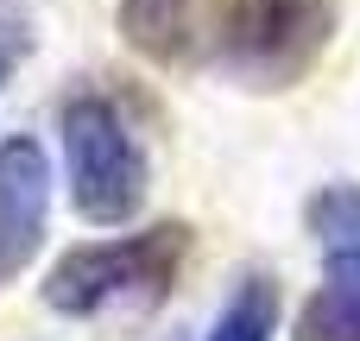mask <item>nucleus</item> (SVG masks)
<instances>
[{
  "mask_svg": "<svg viewBox=\"0 0 360 341\" xmlns=\"http://www.w3.org/2000/svg\"><path fill=\"white\" fill-rule=\"evenodd\" d=\"M63 165L76 215L95 228H114L146 196V158L108 95H70L63 101Z\"/></svg>",
  "mask_w": 360,
  "mask_h": 341,
  "instance_id": "7ed1b4c3",
  "label": "nucleus"
},
{
  "mask_svg": "<svg viewBox=\"0 0 360 341\" xmlns=\"http://www.w3.org/2000/svg\"><path fill=\"white\" fill-rule=\"evenodd\" d=\"M6 70H13V44L0 38V82H6Z\"/></svg>",
  "mask_w": 360,
  "mask_h": 341,
  "instance_id": "1a4fd4ad",
  "label": "nucleus"
},
{
  "mask_svg": "<svg viewBox=\"0 0 360 341\" xmlns=\"http://www.w3.org/2000/svg\"><path fill=\"white\" fill-rule=\"evenodd\" d=\"M291 341H360V304H342V297L316 291L297 310V335Z\"/></svg>",
  "mask_w": 360,
  "mask_h": 341,
  "instance_id": "6e6552de",
  "label": "nucleus"
},
{
  "mask_svg": "<svg viewBox=\"0 0 360 341\" xmlns=\"http://www.w3.org/2000/svg\"><path fill=\"white\" fill-rule=\"evenodd\" d=\"M190 253V228L184 221H158L133 240H95V247H70L51 278H44V304L57 316H95L114 297H165L177 278V259Z\"/></svg>",
  "mask_w": 360,
  "mask_h": 341,
  "instance_id": "f03ea898",
  "label": "nucleus"
},
{
  "mask_svg": "<svg viewBox=\"0 0 360 341\" xmlns=\"http://www.w3.org/2000/svg\"><path fill=\"white\" fill-rule=\"evenodd\" d=\"M272 329H278V285H272L266 272H253V278L228 297V310L215 316L209 341H272Z\"/></svg>",
  "mask_w": 360,
  "mask_h": 341,
  "instance_id": "0eeeda50",
  "label": "nucleus"
},
{
  "mask_svg": "<svg viewBox=\"0 0 360 341\" xmlns=\"http://www.w3.org/2000/svg\"><path fill=\"white\" fill-rule=\"evenodd\" d=\"M190 6L196 0H120V38L158 63L184 57V38H190Z\"/></svg>",
  "mask_w": 360,
  "mask_h": 341,
  "instance_id": "423d86ee",
  "label": "nucleus"
},
{
  "mask_svg": "<svg viewBox=\"0 0 360 341\" xmlns=\"http://www.w3.org/2000/svg\"><path fill=\"white\" fill-rule=\"evenodd\" d=\"M44 202H51V165L38 139H0V278H13L38 240H44Z\"/></svg>",
  "mask_w": 360,
  "mask_h": 341,
  "instance_id": "20e7f679",
  "label": "nucleus"
},
{
  "mask_svg": "<svg viewBox=\"0 0 360 341\" xmlns=\"http://www.w3.org/2000/svg\"><path fill=\"white\" fill-rule=\"evenodd\" d=\"M310 234L323 247V291L360 304V190L354 184H329L310 196Z\"/></svg>",
  "mask_w": 360,
  "mask_h": 341,
  "instance_id": "39448f33",
  "label": "nucleus"
},
{
  "mask_svg": "<svg viewBox=\"0 0 360 341\" xmlns=\"http://www.w3.org/2000/svg\"><path fill=\"white\" fill-rule=\"evenodd\" d=\"M215 63L253 89H291L329 44V0H215Z\"/></svg>",
  "mask_w": 360,
  "mask_h": 341,
  "instance_id": "f257e3e1",
  "label": "nucleus"
}]
</instances>
